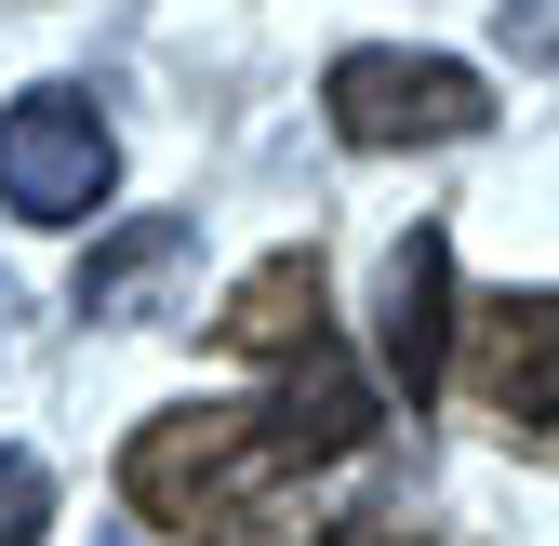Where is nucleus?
<instances>
[{"label":"nucleus","mask_w":559,"mask_h":546,"mask_svg":"<svg viewBox=\"0 0 559 546\" xmlns=\"http://www.w3.org/2000/svg\"><path fill=\"white\" fill-rule=\"evenodd\" d=\"M373 360H386V387L427 414L440 400V373H453V227H413L400 253H386V320H373Z\"/></svg>","instance_id":"5"},{"label":"nucleus","mask_w":559,"mask_h":546,"mask_svg":"<svg viewBox=\"0 0 559 546\" xmlns=\"http://www.w3.org/2000/svg\"><path fill=\"white\" fill-rule=\"evenodd\" d=\"M280 480H294V453H280L266 400H187V414H147L120 440V507L147 533H200V520H227Z\"/></svg>","instance_id":"1"},{"label":"nucleus","mask_w":559,"mask_h":546,"mask_svg":"<svg viewBox=\"0 0 559 546\" xmlns=\"http://www.w3.org/2000/svg\"><path fill=\"white\" fill-rule=\"evenodd\" d=\"M320 546H427V533H413V520H333Z\"/></svg>","instance_id":"10"},{"label":"nucleus","mask_w":559,"mask_h":546,"mask_svg":"<svg viewBox=\"0 0 559 546\" xmlns=\"http://www.w3.org/2000/svg\"><path fill=\"white\" fill-rule=\"evenodd\" d=\"M320 120L346 133V147H466V133H493V81H479L466 54L360 40V54H333Z\"/></svg>","instance_id":"2"},{"label":"nucleus","mask_w":559,"mask_h":546,"mask_svg":"<svg viewBox=\"0 0 559 546\" xmlns=\"http://www.w3.org/2000/svg\"><path fill=\"white\" fill-rule=\"evenodd\" d=\"M466 387H479V414H507V427H559V294H493V307H466Z\"/></svg>","instance_id":"4"},{"label":"nucleus","mask_w":559,"mask_h":546,"mask_svg":"<svg viewBox=\"0 0 559 546\" xmlns=\"http://www.w3.org/2000/svg\"><path fill=\"white\" fill-rule=\"evenodd\" d=\"M200 253V214H133L120 240L81 253V320H147V294Z\"/></svg>","instance_id":"7"},{"label":"nucleus","mask_w":559,"mask_h":546,"mask_svg":"<svg viewBox=\"0 0 559 546\" xmlns=\"http://www.w3.org/2000/svg\"><path fill=\"white\" fill-rule=\"evenodd\" d=\"M107 187H120L107 107H81V94H14V107H0V200H14L27 227L107 214Z\"/></svg>","instance_id":"3"},{"label":"nucleus","mask_w":559,"mask_h":546,"mask_svg":"<svg viewBox=\"0 0 559 546\" xmlns=\"http://www.w3.org/2000/svg\"><path fill=\"white\" fill-rule=\"evenodd\" d=\"M333 520H307L294 494H253V507H227V520H200V546H320Z\"/></svg>","instance_id":"8"},{"label":"nucleus","mask_w":559,"mask_h":546,"mask_svg":"<svg viewBox=\"0 0 559 546\" xmlns=\"http://www.w3.org/2000/svg\"><path fill=\"white\" fill-rule=\"evenodd\" d=\"M214 347H227V360H280V373L333 347V281H320V253H307V240H294V253H266L253 281L214 307Z\"/></svg>","instance_id":"6"},{"label":"nucleus","mask_w":559,"mask_h":546,"mask_svg":"<svg viewBox=\"0 0 559 546\" xmlns=\"http://www.w3.org/2000/svg\"><path fill=\"white\" fill-rule=\"evenodd\" d=\"M40 533H53V466L0 453V546H40Z\"/></svg>","instance_id":"9"}]
</instances>
